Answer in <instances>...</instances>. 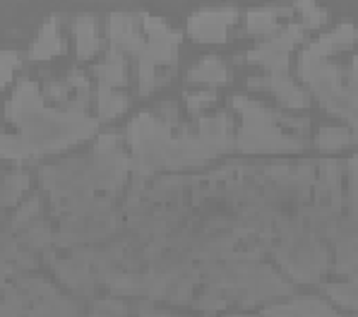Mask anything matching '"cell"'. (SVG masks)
Listing matches in <instances>:
<instances>
[{
  "mask_svg": "<svg viewBox=\"0 0 358 317\" xmlns=\"http://www.w3.org/2000/svg\"><path fill=\"white\" fill-rule=\"evenodd\" d=\"M229 22H234V13H200L190 20V34L202 41H222Z\"/></svg>",
  "mask_w": 358,
  "mask_h": 317,
  "instance_id": "6da1fadb",
  "label": "cell"
},
{
  "mask_svg": "<svg viewBox=\"0 0 358 317\" xmlns=\"http://www.w3.org/2000/svg\"><path fill=\"white\" fill-rule=\"evenodd\" d=\"M58 46H60V39H58V34L53 29H46L41 36H38V41H36V51H34V56L38 58H48V56H53V53L58 51Z\"/></svg>",
  "mask_w": 358,
  "mask_h": 317,
  "instance_id": "7a4b0ae2",
  "label": "cell"
}]
</instances>
